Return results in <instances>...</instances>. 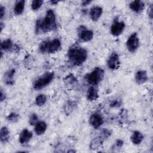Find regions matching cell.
<instances>
[{
	"label": "cell",
	"mask_w": 153,
	"mask_h": 153,
	"mask_svg": "<svg viewBox=\"0 0 153 153\" xmlns=\"http://www.w3.org/2000/svg\"><path fill=\"white\" fill-rule=\"evenodd\" d=\"M56 27V14L51 9H49L47 11L44 19H38L36 21L35 32L37 34L45 33L55 29Z\"/></svg>",
	"instance_id": "6da1fadb"
},
{
	"label": "cell",
	"mask_w": 153,
	"mask_h": 153,
	"mask_svg": "<svg viewBox=\"0 0 153 153\" xmlns=\"http://www.w3.org/2000/svg\"><path fill=\"white\" fill-rule=\"evenodd\" d=\"M69 62L74 66L82 65L87 59V51L78 45H74L68 51Z\"/></svg>",
	"instance_id": "7a4b0ae2"
},
{
	"label": "cell",
	"mask_w": 153,
	"mask_h": 153,
	"mask_svg": "<svg viewBox=\"0 0 153 153\" xmlns=\"http://www.w3.org/2000/svg\"><path fill=\"white\" fill-rule=\"evenodd\" d=\"M61 47V42L58 38L51 41L45 40L42 41L39 46V51L42 53H54L57 51Z\"/></svg>",
	"instance_id": "3957f363"
},
{
	"label": "cell",
	"mask_w": 153,
	"mask_h": 153,
	"mask_svg": "<svg viewBox=\"0 0 153 153\" xmlns=\"http://www.w3.org/2000/svg\"><path fill=\"white\" fill-rule=\"evenodd\" d=\"M54 72H47L38 77L33 82V87L35 90H41L48 85L53 79Z\"/></svg>",
	"instance_id": "277c9868"
},
{
	"label": "cell",
	"mask_w": 153,
	"mask_h": 153,
	"mask_svg": "<svg viewBox=\"0 0 153 153\" xmlns=\"http://www.w3.org/2000/svg\"><path fill=\"white\" fill-rule=\"evenodd\" d=\"M104 75L103 69L101 68L96 67L87 75V81L91 85H96L102 81Z\"/></svg>",
	"instance_id": "5b68a950"
},
{
	"label": "cell",
	"mask_w": 153,
	"mask_h": 153,
	"mask_svg": "<svg viewBox=\"0 0 153 153\" xmlns=\"http://www.w3.org/2000/svg\"><path fill=\"white\" fill-rule=\"evenodd\" d=\"M126 46L128 50L131 53H134L139 47V38L137 33H131L128 38L126 42Z\"/></svg>",
	"instance_id": "8992f818"
},
{
	"label": "cell",
	"mask_w": 153,
	"mask_h": 153,
	"mask_svg": "<svg viewBox=\"0 0 153 153\" xmlns=\"http://www.w3.org/2000/svg\"><path fill=\"white\" fill-rule=\"evenodd\" d=\"M78 35L80 39L84 42L91 41L93 38V32L87 29L84 26H80L78 29Z\"/></svg>",
	"instance_id": "52a82bcc"
},
{
	"label": "cell",
	"mask_w": 153,
	"mask_h": 153,
	"mask_svg": "<svg viewBox=\"0 0 153 153\" xmlns=\"http://www.w3.org/2000/svg\"><path fill=\"white\" fill-rule=\"evenodd\" d=\"M90 124L94 128H99L104 123L102 115L99 112L93 113L89 119Z\"/></svg>",
	"instance_id": "ba28073f"
},
{
	"label": "cell",
	"mask_w": 153,
	"mask_h": 153,
	"mask_svg": "<svg viewBox=\"0 0 153 153\" xmlns=\"http://www.w3.org/2000/svg\"><path fill=\"white\" fill-rule=\"evenodd\" d=\"M107 65L108 68L112 70H115L120 67V58L117 53L114 52L109 56L107 60Z\"/></svg>",
	"instance_id": "9c48e42d"
},
{
	"label": "cell",
	"mask_w": 153,
	"mask_h": 153,
	"mask_svg": "<svg viewBox=\"0 0 153 153\" xmlns=\"http://www.w3.org/2000/svg\"><path fill=\"white\" fill-rule=\"evenodd\" d=\"M125 28V23L122 21H115L111 26V33L114 36H117L122 33Z\"/></svg>",
	"instance_id": "30bf717a"
},
{
	"label": "cell",
	"mask_w": 153,
	"mask_h": 153,
	"mask_svg": "<svg viewBox=\"0 0 153 153\" xmlns=\"http://www.w3.org/2000/svg\"><path fill=\"white\" fill-rule=\"evenodd\" d=\"M1 50L4 51H14L17 52L19 50V47L16 44H14L10 39H7L2 41L1 44Z\"/></svg>",
	"instance_id": "8fae6325"
},
{
	"label": "cell",
	"mask_w": 153,
	"mask_h": 153,
	"mask_svg": "<svg viewBox=\"0 0 153 153\" xmlns=\"http://www.w3.org/2000/svg\"><path fill=\"white\" fill-rule=\"evenodd\" d=\"M129 7L136 13H140L145 8V4L142 1H133L130 3Z\"/></svg>",
	"instance_id": "7c38bea8"
},
{
	"label": "cell",
	"mask_w": 153,
	"mask_h": 153,
	"mask_svg": "<svg viewBox=\"0 0 153 153\" xmlns=\"http://www.w3.org/2000/svg\"><path fill=\"white\" fill-rule=\"evenodd\" d=\"M102 13H103V9L101 7L94 6L90 9L89 11V14L91 19L93 21L96 22L100 17Z\"/></svg>",
	"instance_id": "4fadbf2b"
},
{
	"label": "cell",
	"mask_w": 153,
	"mask_h": 153,
	"mask_svg": "<svg viewBox=\"0 0 153 153\" xmlns=\"http://www.w3.org/2000/svg\"><path fill=\"white\" fill-rule=\"evenodd\" d=\"M148 79V74L146 71L139 70L135 75V81L138 84H142Z\"/></svg>",
	"instance_id": "5bb4252c"
},
{
	"label": "cell",
	"mask_w": 153,
	"mask_h": 153,
	"mask_svg": "<svg viewBox=\"0 0 153 153\" xmlns=\"http://www.w3.org/2000/svg\"><path fill=\"white\" fill-rule=\"evenodd\" d=\"M33 134L31 131L26 128L23 129L19 136V142L21 144H26L32 138Z\"/></svg>",
	"instance_id": "9a60e30c"
},
{
	"label": "cell",
	"mask_w": 153,
	"mask_h": 153,
	"mask_svg": "<svg viewBox=\"0 0 153 153\" xmlns=\"http://www.w3.org/2000/svg\"><path fill=\"white\" fill-rule=\"evenodd\" d=\"M99 97L98 90L94 85L90 86L87 92V98L89 101L96 100Z\"/></svg>",
	"instance_id": "2e32d148"
},
{
	"label": "cell",
	"mask_w": 153,
	"mask_h": 153,
	"mask_svg": "<svg viewBox=\"0 0 153 153\" xmlns=\"http://www.w3.org/2000/svg\"><path fill=\"white\" fill-rule=\"evenodd\" d=\"M144 136L143 134L139 131H134L130 137L131 142L134 145L140 144L143 140Z\"/></svg>",
	"instance_id": "e0dca14e"
},
{
	"label": "cell",
	"mask_w": 153,
	"mask_h": 153,
	"mask_svg": "<svg viewBox=\"0 0 153 153\" xmlns=\"http://www.w3.org/2000/svg\"><path fill=\"white\" fill-rule=\"evenodd\" d=\"M47 125L45 122L39 121L35 125V132L38 135H41L45 133L47 130Z\"/></svg>",
	"instance_id": "ac0fdd59"
},
{
	"label": "cell",
	"mask_w": 153,
	"mask_h": 153,
	"mask_svg": "<svg viewBox=\"0 0 153 153\" xmlns=\"http://www.w3.org/2000/svg\"><path fill=\"white\" fill-rule=\"evenodd\" d=\"M104 140L105 139H103L100 135H99L98 136L91 140L90 143V148L92 150L99 148L103 143Z\"/></svg>",
	"instance_id": "d6986e66"
},
{
	"label": "cell",
	"mask_w": 153,
	"mask_h": 153,
	"mask_svg": "<svg viewBox=\"0 0 153 153\" xmlns=\"http://www.w3.org/2000/svg\"><path fill=\"white\" fill-rule=\"evenodd\" d=\"M25 1L23 0L16 1L14 7V14L16 15L22 14L25 9Z\"/></svg>",
	"instance_id": "ffe728a7"
},
{
	"label": "cell",
	"mask_w": 153,
	"mask_h": 153,
	"mask_svg": "<svg viewBox=\"0 0 153 153\" xmlns=\"http://www.w3.org/2000/svg\"><path fill=\"white\" fill-rule=\"evenodd\" d=\"M10 137V131L8 128L4 126L0 130V140L2 143H6Z\"/></svg>",
	"instance_id": "44dd1931"
},
{
	"label": "cell",
	"mask_w": 153,
	"mask_h": 153,
	"mask_svg": "<svg viewBox=\"0 0 153 153\" xmlns=\"http://www.w3.org/2000/svg\"><path fill=\"white\" fill-rule=\"evenodd\" d=\"M15 74V69H12L8 71L4 75V81L8 85H13L14 84L13 76Z\"/></svg>",
	"instance_id": "7402d4cb"
},
{
	"label": "cell",
	"mask_w": 153,
	"mask_h": 153,
	"mask_svg": "<svg viewBox=\"0 0 153 153\" xmlns=\"http://www.w3.org/2000/svg\"><path fill=\"white\" fill-rule=\"evenodd\" d=\"M47 101V97L43 94L38 95L35 99V103L37 106H41L44 105Z\"/></svg>",
	"instance_id": "603a6c76"
},
{
	"label": "cell",
	"mask_w": 153,
	"mask_h": 153,
	"mask_svg": "<svg viewBox=\"0 0 153 153\" xmlns=\"http://www.w3.org/2000/svg\"><path fill=\"white\" fill-rule=\"evenodd\" d=\"M7 120L11 123H15L19 121V115L16 112H11L7 116Z\"/></svg>",
	"instance_id": "cb8c5ba5"
},
{
	"label": "cell",
	"mask_w": 153,
	"mask_h": 153,
	"mask_svg": "<svg viewBox=\"0 0 153 153\" xmlns=\"http://www.w3.org/2000/svg\"><path fill=\"white\" fill-rule=\"evenodd\" d=\"M43 1L42 0H34L32 2L31 4V8L33 11L38 10L42 5Z\"/></svg>",
	"instance_id": "d4e9b609"
},
{
	"label": "cell",
	"mask_w": 153,
	"mask_h": 153,
	"mask_svg": "<svg viewBox=\"0 0 153 153\" xmlns=\"http://www.w3.org/2000/svg\"><path fill=\"white\" fill-rule=\"evenodd\" d=\"M123 143H124L123 140H122L121 139H118V140H116V142L113 145V146L112 147V149L115 150V151L119 150L122 148V146L123 145Z\"/></svg>",
	"instance_id": "484cf974"
},
{
	"label": "cell",
	"mask_w": 153,
	"mask_h": 153,
	"mask_svg": "<svg viewBox=\"0 0 153 153\" xmlns=\"http://www.w3.org/2000/svg\"><path fill=\"white\" fill-rule=\"evenodd\" d=\"M38 122V115L35 113L32 114L29 117V124L31 126H33V125H35Z\"/></svg>",
	"instance_id": "4316f807"
},
{
	"label": "cell",
	"mask_w": 153,
	"mask_h": 153,
	"mask_svg": "<svg viewBox=\"0 0 153 153\" xmlns=\"http://www.w3.org/2000/svg\"><path fill=\"white\" fill-rule=\"evenodd\" d=\"M111 134V131L108 130V128H103L100 133V136L103 139H106V138H108V137H109Z\"/></svg>",
	"instance_id": "83f0119b"
},
{
	"label": "cell",
	"mask_w": 153,
	"mask_h": 153,
	"mask_svg": "<svg viewBox=\"0 0 153 153\" xmlns=\"http://www.w3.org/2000/svg\"><path fill=\"white\" fill-rule=\"evenodd\" d=\"M65 82H66L67 84L73 85L74 83L77 82V80L72 75H70L66 76V79H65Z\"/></svg>",
	"instance_id": "f1b7e54d"
},
{
	"label": "cell",
	"mask_w": 153,
	"mask_h": 153,
	"mask_svg": "<svg viewBox=\"0 0 153 153\" xmlns=\"http://www.w3.org/2000/svg\"><path fill=\"white\" fill-rule=\"evenodd\" d=\"M5 8L4 7H3L2 5H0V18L1 19H2L3 18V17L5 15Z\"/></svg>",
	"instance_id": "f546056e"
},
{
	"label": "cell",
	"mask_w": 153,
	"mask_h": 153,
	"mask_svg": "<svg viewBox=\"0 0 153 153\" xmlns=\"http://www.w3.org/2000/svg\"><path fill=\"white\" fill-rule=\"evenodd\" d=\"M152 10H153V7L152 5H151L149 8H148V16L149 17V18L151 19H152Z\"/></svg>",
	"instance_id": "4dcf8cb0"
},
{
	"label": "cell",
	"mask_w": 153,
	"mask_h": 153,
	"mask_svg": "<svg viewBox=\"0 0 153 153\" xmlns=\"http://www.w3.org/2000/svg\"><path fill=\"white\" fill-rule=\"evenodd\" d=\"M120 105V102H119L118 100H115L112 101V102L111 104V106H112V107H118V106H119Z\"/></svg>",
	"instance_id": "1f68e13d"
},
{
	"label": "cell",
	"mask_w": 153,
	"mask_h": 153,
	"mask_svg": "<svg viewBox=\"0 0 153 153\" xmlns=\"http://www.w3.org/2000/svg\"><path fill=\"white\" fill-rule=\"evenodd\" d=\"M5 93L3 91V90L1 89V96H0V100H1V102H3L5 99Z\"/></svg>",
	"instance_id": "d6a6232c"
},
{
	"label": "cell",
	"mask_w": 153,
	"mask_h": 153,
	"mask_svg": "<svg viewBox=\"0 0 153 153\" xmlns=\"http://www.w3.org/2000/svg\"><path fill=\"white\" fill-rule=\"evenodd\" d=\"M91 2V1H83L82 2V5L85 6L87 5H88Z\"/></svg>",
	"instance_id": "836d02e7"
},
{
	"label": "cell",
	"mask_w": 153,
	"mask_h": 153,
	"mask_svg": "<svg viewBox=\"0 0 153 153\" xmlns=\"http://www.w3.org/2000/svg\"><path fill=\"white\" fill-rule=\"evenodd\" d=\"M50 2H51L53 5H56V4H58L59 1H50Z\"/></svg>",
	"instance_id": "e575fe53"
},
{
	"label": "cell",
	"mask_w": 153,
	"mask_h": 153,
	"mask_svg": "<svg viewBox=\"0 0 153 153\" xmlns=\"http://www.w3.org/2000/svg\"><path fill=\"white\" fill-rule=\"evenodd\" d=\"M2 29H3V23L1 22V32H2Z\"/></svg>",
	"instance_id": "d590c367"
}]
</instances>
